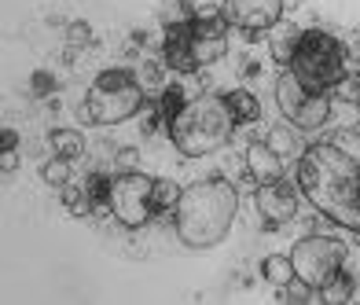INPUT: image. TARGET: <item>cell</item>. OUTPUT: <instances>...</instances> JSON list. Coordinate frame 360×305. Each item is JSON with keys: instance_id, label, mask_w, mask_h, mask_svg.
I'll return each instance as SVG.
<instances>
[{"instance_id": "1", "label": "cell", "mask_w": 360, "mask_h": 305, "mask_svg": "<svg viewBox=\"0 0 360 305\" xmlns=\"http://www.w3.org/2000/svg\"><path fill=\"white\" fill-rule=\"evenodd\" d=\"M294 181L327 221L360 235V158L342 151L335 140L313 143L294 162Z\"/></svg>"}, {"instance_id": "2", "label": "cell", "mask_w": 360, "mask_h": 305, "mask_svg": "<svg viewBox=\"0 0 360 305\" xmlns=\"http://www.w3.org/2000/svg\"><path fill=\"white\" fill-rule=\"evenodd\" d=\"M239 210V191L236 184L221 181V176H206L180 191V202L173 210L180 243L191 250H210L228 239L232 221Z\"/></svg>"}, {"instance_id": "3", "label": "cell", "mask_w": 360, "mask_h": 305, "mask_svg": "<svg viewBox=\"0 0 360 305\" xmlns=\"http://www.w3.org/2000/svg\"><path fill=\"white\" fill-rule=\"evenodd\" d=\"M236 133V118L228 110V100L217 92H195L169 122V140L184 158H202L221 151Z\"/></svg>"}, {"instance_id": "4", "label": "cell", "mask_w": 360, "mask_h": 305, "mask_svg": "<svg viewBox=\"0 0 360 305\" xmlns=\"http://www.w3.org/2000/svg\"><path fill=\"white\" fill-rule=\"evenodd\" d=\"M287 70L298 77L305 89L331 96L335 85L349 74L346 41L335 37L331 30H302V41H298V48H294Z\"/></svg>"}, {"instance_id": "5", "label": "cell", "mask_w": 360, "mask_h": 305, "mask_svg": "<svg viewBox=\"0 0 360 305\" xmlns=\"http://www.w3.org/2000/svg\"><path fill=\"white\" fill-rule=\"evenodd\" d=\"M143 96L147 92L140 85V77H133L125 67H110L92 77V85L85 92V115L92 125H118L143 107Z\"/></svg>"}, {"instance_id": "6", "label": "cell", "mask_w": 360, "mask_h": 305, "mask_svg": "<svg viewBox=\"0 0 360 305\" xmlns=\"http://www.w3.org/2000/svg\"><path fill=\"white\" fill-rule=\"evenodd\" d=\"M276 107H280V115L302 133H316L320 125L331 118V96L305 89L290 70H283L276 77Z\"/></svg>"}, {"instance_id": "7", "label": "cell", "mask_w": 360, "mask_h": 305, "mask_svg": "<svg viewBox=\"0 0 360 305\" xmlns=\"http://www.w3.org/2000/svg\"><path fill=\"white\" fill-rule=\"evenodd\" d=\"M155 176L140 169H122L110 176V214L125 228H143L155 214Z\"/></svg>"}, {"instance_id": "8", "label": "cell", "mask_w": 360, "mask_h": 305, "mask_svg": "<svg viewBox=\"0 0 360 305\" xmlns=\"http://www.w3.org/2000/svg\"><path fill=\"white\" fill-rule=\"evenodd\" d=\"M290 261H294L298 280H305L313 291H320V287L331 276H338L342 265H346V247L331 235H309V239H298V243H294Z\"/></svg>"}, {"instance_id": "9", "label": "cell", "mask_w": 360, "mask_h": 305, "mask_svg": "<svg viewBox=\"0 0 360 305\" xmlns=\"http://www.w3.org/2000/svg\"><path fill=\"white\" fill-rule=\"evenodd\" d=\"M283 8L287 0H224L221 15L228 26L247 30V34H265L276 22H283Z\"/></svg>"}, {"instance_id": "10", "label": "cell", "mask_w": 360, "mask_h": 305, "mask_svg": "<svg viewBox=\"0 0 360 305\" xmlns=\"http://www.w3.org/2000/svg\"><path fill=\"white\" fill-rule=\"evenodd\" d=\"M228 52V19L221 11H202L191 19V56L199 67L224 59Z\"/></svg>"}, {"instance_id": "11", "label": "cell", "mask_w": 360, "mask_h": 305, "mask_svg": "<svg viewBox=\"0 0 360 305\" xmlns=\"http://www.w3.org/2000/svg\"><path fill=\"white\" fill-rule=\"evenodd\" d=\"M257 214L265 224H287L294 214H298V195H294V188L283 184V181H272V184H257Z\"/></svg>"}, {"instance_id": "12", "label": "cell", "mask_w": 360, "mask_h": 305, "mask_svg": "<svg viewBox=\"0 0 360 305\" xmlns=\"http://www.w3.org/2000/svg\"><path fill=\"white\" fill-rule=\"evenodd\" d=\"M162 63L173 67L176 74L199 70V63L191 56V22H176L162 30Z\"/></svg>"}, {"instance_id": "13", "label": "cell", "mask_w": 360, "mask_h": 305, "mask_svg": "<svg viewBox=\"0 0 360 305\" xmlns=\"http://www.w3.org/2000/svg\"><path fill=\"white\" fill-rule=\"evenodd\" d=\"M283 158L269 148V140H254L247 143V169L257 184H272V181H283Z\"/></svg>"}, {"instance_id": "14", "label": "cell", "mask_w": 360, "mask_h": 305, "mask_svg": "<svg viewBox=\"0 0 360 305\" xmlns=\"http://www.w3.org/2000/svg\"><path fill=\"white\" fill-rule=\"evenodd\" d=\"M298 41H302V30L298 26H290V22H276L272 30H269V48H272V56H276V63H290V56H294V48H298Z\"/></svg>"}, {"instance_id": "15", "label": "cell", "mask_w": 360, "mask_h": 305, "mask_svg": "<svg viewBox=\"0 0 360 305\" xmlns=\"http://www.w3.org/2000/svg\"><path fill=\"white\" fill-rule=\"evenodd\" d=\"M298 133H302V129H294V125H276V129L269 133V148L280 155L283 162H298V158L305 155Z\"/></svg>"}, {"instance_id": "16", "label": "cell", "mask_w": 360, "mask_h": 305, "mask_svg": "<svg viewBox=\"0 0 360 305\" xmlns=\"http://www.w3.org/2000/svg\"><path fill=\"white\" fill-rule=\"evenodd\" d=\"M228 100V110H232V118H236V125H243V122H257L261 118V103H257V96L254 92H247V89H232L224 96Z\"/></svg>"}, {"instance_id": "17", "label": "cell", "mask_w": 360, "mask_h": 305, "mask_svg": "<svg viewBox=\"0 0 360 305\" xmlns=\"http://www.w3.org/2000/svg\"><path fill=\"white\" fill-rule=\"evenodd\" d=\"M353 291H356V280L349 276L346 268L338 272V276H331L323 287H320V301H327V305H346V301H353Z\"/></svg>"}, {"instance_id": "18", "label": "cell", "mask_w": 360, "mask_h": 305, "mask_svg": "<svg viewBox=\"0 0 360 305\" xmlns=\"http://www.w3.org/2000/svg\"><path fill=\"white\" fill-rule=\"evenodd\" d=\"M188 103V92L180 89V85H166L158 96V107H155V125H166L169 129V122L176 118V110Z\"/></svg>"}, {"instance_id": "19", "label": "cell", "mask_w": 360, "mask_h": 305, "mask_svg": "<svg viewBox=\"0 0 360 305\" xmlns=\"http://www.w3.org/2000/svg\"><path fill=\"white\" fill-rule=\"evenodd\" d=\"M261 276H265L272 287H287L290 280H298V272H294L290 258H283V254H269V258L261 261Z\"/></svg>"}, {"instance_id": "20", "label": "cell", "mask_w": 360, "mask_h": 305, "mask_svg": "<svg viewBox=\"0 0 360 305\" xmlns=\"http://www.w3.org/2000/svg\"><path fill=\"white\" fill-rule=\"evenodd\" d=\"M48 140H52V151L63 155V158H70V162L85 155V136H81L77 129H52Z\"/></svg>"}, {"instance_id": "21", "label": "cell", "mask_w": 360, "mask_h": 305, "mask_svg": "<svg viewBox=\"0 0 360 305\" xmlns=\"http://www.w3.org/2000/svg\"><path fill=\"white\" fill-rule=\"evenodd\" d=\"M63 206H67V214H74V217L96 214V206H92V199H89L85 184H67V188H63Z\"/></svg>"}, {"instance_id": "22", "label": "cell", "mask_w": 360, "mask_h": 305, "mask_svg": "<svg viewBox=\"0 0 360 305\" xmlns=\"http://www.w3.org/2000/svg\"><path fill=\"white\" fill-rule=\"evenodd\" d=\"M195 11L188 0H158V19H162V26H176V22H191L195 19Z\"/></svg>"}, {"instance_id": "23", "label": "cell", "mask_w": 360, "mask_h": 305, "mask_svg": "<svg viewBox=\"0 0 360 305\" xmlns=\"http://www.w3.org/2000/svg\"><path fill=\"white\" fill-rule=\"evenodd\" d=\"M81 184H85V191H89V199H92L96 210H110V176L107 173H89Z\"/></svg>"}, {"instance_id": "24", "label": "cell", "mask_w": 360, "mask_h": 305, "mask_svg": "<svg viewBox=\"0 0 360 305\" xmlns=\"http://www.w3.org/2000/svg\"><path fill=\"white\" fill-rule=\"evenodd\" d=\"M41 176H44V181L52 184V188H59V191H63V188L70 184V158H63V155H56L52 162H44Z\"/></svg>"}, {"instance_id": "25", "label": "cell", "mask_w": 360, "mask_h": 305, "mask_svg": "<svg viewBox=\"0 0 360 305\" xmlns=\"http://www.w3.org/2000/svg\"><path fill=\"white\" fill-rule=\"evenodd\" d=\"M335 100H342V103H353V107H360V70H349L342 82L335 85Z\"/></svg>"}, {"instance_id": "26", "label": "cell", "mask_w": 360, "mask_h": 305, "mask_svg": "<svg viewBox=\"0 0 360 305\" xmlns=\"http://www.w3.org/2000/svg\"><path fill=\"white\" fill-rule=\"evenodd\" d=\"M180 191H184V188H176L173 181H158L155 184V210H176Z\"/></svg>"}, {"instance_id": "27", "label": "cell", "mask_w": 360, "mask_h": 305, "mask_svg": "<svg viewBox=\"0 0 360 305\" xmlns=\"http://www.w3.org/2000/svg\"><path fill=\"white\" fill-rule=\"evenodd\" d=\"M283 291H287V298H283V301H290V305H302V301H313V287H309L305 280H290V283L283 287Z\"/></svg>"}, {"instance_id": "28", "label": "cell", "mask_w": 360, "mask_h": 305, "mask_svg": "<svg viewBox=\"0 0 360 305\" xmlns=\"http://www.w3.org/2000/svg\"><path fill=\"white\" fill-rule=\"evenodd\" d=\"M335 143H338L342 151H349L353 158H360V136H356V133H338Z\"/></svg>"}, {"instance_id": "29", "label": "cell", "mask_w": 360, "mask_h": 305, "mask_svg": "<svg viewBox=\"0 0 360 305\" xmlns=\"http://www.w3.org/2000/svg\"><path fill=\"white\" fill-rule=\"evenodd\" d=\"M70 41H74V44H89V41H92L89 22H74V26H70Z\"/></svg>"}, {"instance_id": "30", "label": "cell", "mask_w": 360, "mask_h": 305, "mask_svg": "<svg viewBox=\"0 0 360 305\" xmlns=\"http://www.w3.org/2000/svg\"><path fill=\"white\" fill-rule=\"evenodd\" d=\"M15 148H19V133L4 125V133H0V151H15Z\"/></svg>"}, {"instance_id": "31", "label": "cell", "mask_w": 360, "mask_h": 305, "mask_svg": "<svg viewBox=\"0 0 360 305\" xmlns=\"http://www.w3.org/2000/svg\"><path fill=\"white\" fill-rule=\"evenodd\" d=\"M15 166H19V151H0V169L11 173Z\"/></svg>"}, {"instance_id": "32", "label": "cell", "mask_w": 360, "mask_h": 305, "mask_svg": "<svg viewBox=\"0 0 360 305\" xmlns=\"http://www.w3.org/2000/svg\"><path fill=\"white\" fill-rule=\"evenodd\" d=\"M136 166V151L129 148V151H122V169H133Z\"/></svg>"}]
</instances>
